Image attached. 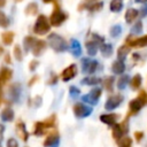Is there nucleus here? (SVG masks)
I'll use <instances>...</instances> for the list:
<instances>
[{"label": "nucleus", "instance_id": "obj_27", "mask_svg": "<svg viewBox=\"0 0 147 147\" xmlns=\"http://www.w3.org/2000/svg\"><path fill=\"white\" fill-rule=\"evenodd\" d=\"M101 82V79L99 77H95V76H87L85 77L83 80H82V84L83 85H96Z\"/></svg>", "mask_w": 147, "mask_h": 147}, {"label": "nucleus", "instance_id": "obj_13", "mask_svg": "<svg viewBox=\"0 0 147 147\" xmlns=\"http://www.w3.org/2000/svg\"><path fill=\"white\" fill-rule=\"evenodd\" d=\"M77 65L76 64H70L68 65L61 74V79L63 82H69L70 79H72L76 75H77Z\"/></svg>", "mask_w": 147, "mask_h": 147}, {"label": "nucleus", "instance_id": "obj_36", "mask_svg": "<svg viewBox=\"0 0 147 147\" xmlns=\"http://www.w3.org/2000/svg\"><path fill=\"white\" fill-rule=\"evenodd\" d=\"M131 31H132V33H134V34H139V33H141V32H142V22H141V21L136 22V23L133 24Z\"/></svg>", "mask_w": 147, "mask_h": 147}, {"label": "nucleus", "instance_id": "obj_32", "mask_svg": "<svg viewBox=\"0 0 147 147\" xmlns=\"http://www.w3.org/2000/svg\"><path fill=\"white\" fill-rule=\"evenodd\" d=\"M114 83H115V78H114L113 76L107 77V78L103 80V87L106 88V91H108V92H113Z\"/></svg>", "mask_w": 147, "mask_h": 147}, {"label": "nucleus", "instance_id": "obj_46", "mask_svg": "<svg viewBox=\"0 0 147 147\" xmlns=\"http://www.w3.org/2000/svg\"><path fill=\"white\" fill-rule=\"evenodd\" d=\"M37 79H38V77H37V76H33V78H31V79H30V82H29V86L33 85V84H34V82H36Z\"/></svg>", "mask_w": 147, "mask_h": 147}, {"label": "nucleus", "instance_id": "obj_28", "mask_svg": "<svg viewBox=\"0 0 147 147\" xmlns=\"http://www.w3.org/2000/svg\"><path fill=\"white\" fill-rule=\"evenodd\" d=\"M123 8V0H111L110 1V10L114 13L121 11Z\"/></svg>", "mask_w": 147, "mask_h": 147}, {"label": "nucleus", "instance_id": "obj_21", "mask_svg": "<svg viewBox=\"0 0 147 147\" xmlns=\"http://www.w3.org/2000/svg\"><path fill=\"white\" fill-rule=\"evenodd\" d=\"M111 70H113L114 74H117V75L123 74L124 70H125V64H124V62L121 61V60L114 61L113 64H111Z\"/></svg>", "mask_w": 147, "mask_h": 147}, {"label": "nucleus", "instance_id": "obj_49", "mask_svg": "<svg viewBox=\"0 0 147 147\" xmlns=\"http://www.w3.org/2000/svg\"><path fill=\"white\" fill-rule=\"evenodd\" d=\"M6 5V0H0V8H2Z\"/></svg>", "mask_w": 147, "mask_h": 147}, {"label": "nucleus", "instance_id": "obj_1", "mask_svg": "<svg viewBox=\"0 0 147 147\" xmlns=\"http://www.w3.org/2000/svg\"><path fill=\"white\" fill-rule=\"evenodd\" d=\"M55 124H56V116L53 114L49 117H47L46 119L34 123L33 134L34 136H42V134H45L47 132V130L55 127Z\"/></svg>", "mask_w": 147, "mask_h": 147}, {"label": "nucleus", "instance_id": "obj_42", "mask_svg": "<svg viewBox=\"0 0 147 147\" xmlns=\"http://www.w3.org/2000/svg\"><path fill=\"white\" fill-rule=\"evenodd\" d=\"M38 64H39V62H38L37 60H33V61H31V62H30L29 69H30L31 71H34V70H36V68L38 67Z\"/></svg>", "mask_w": 147, "mask_h": 147}, {"label": "nucleus", "instance_id": "obj_50", "mask_svg": "<svg viewBox=\"0 0 147 147\" xmlns=\"http://www.w3.org/2000/svg\"><path fill=\"white\" fill-rule=\"evenodd\" d=\"M6 62H7V63H10V59H9V55H8V54L6 55Z\"/></svg>", "mask_w": 147, "mask_h": 147}, {"label": "nucleus", "instance_id": "obj_55", "mask_svg": "<svg viewBox=\"0 0 147 147\" xmlns=\"http://www.w3.org/2000/svg\"><path fill=\"white\" fill-rule=\"evenodd\" d=\"M16 1H21V0H16Z\"/></svg>", "mask_w": 147, "mask_h": 147}, {"label": "nucleus", "instance_id": "obj_14", "mask_svg": "<svg viewBox=\"0 0 147 147\" xmlns=\"http://www.w3.org/2000/svg\"><path fill=\"white\" fill-rule=\"evenodd\" d=\"M46 47H47L46 41L40 40V39H36V41H34V44H33V46H32V48H31L32 54H33L34 56H40V55L45 52Z\"/></svg>", "mask_w": 147, "mask_h": 147}, {"label": "nucleus", "instance_id": "obj_37", "mask_svg": "<svg viewBox=\"0 0 147 147\" xmlns=\"http://www.w3.org/2000/svg\"><path fill=\"white\" fill-rule=\"evenodd\" d=\"M137 99L141 102V105H142V106H146V105H147V92H146L145 90H141V91L139 92V94H138Z\"/></svg>", "mask_w": 147, "mask_h": 147}, {"label": "nucleus", "instance_id": "obj_2", "mask_svg": "<svg viewBox=\"0 0 147 147\" xmlns=\"http://www.w3.org/2000/svg\"><path fill=\"white\" fill-rule=\"evenodd\" d=\"M48 44L52 47V49L55 51L56 53L64 52L68 48L67 41L61 36H59L57 33H51L48 36Z\"/></svg>", "mask_w": 147, "mask_h": 147}, {"label": "nucleus", "instance_id": "obj_57", "mask_svg": "<svg viewBox=\"0 0 147 147\" xmlns=\"http://www.w3.org/2000/svg\"><path fill=\"white\" fill-rule=\"evenodd\" d=\"M146 147H147V145H146Z\"/></svg>", "mask_w": 147, "mask_h": 147}, {"label": "nucleus", "instance_id": "obj_4", "mask_svg": "<svg viewBox=\"0 0 147 147\" xmlns=\"http://www.w3.org/2000/svg\"><path fill=\"white\" fill-rule=\"evenodd\" d=\"M90 38L86 40L85 42V47H86V51L88 53V55L93 56L96 54L98 49H99V44H102L103 42V38L100 37L99 34L96 33H90Z\"/></svg>", "mask_w": 147, "mask_h": 147}, {"label": "nucleus", "instance_id": "obj_54", "mask_svg": "<svg viewBox=\"0 0 147 147\" xmlns=\"http://www.w3.org/2000/svg\"><path fill=\"white\" fill-rule=\"evenodd\" d=\"M92 1H98V0H92Z\"/></svg>", "mask_w": 147, "mask_h": 147}, {"label": "nucleus", "instance_id": "obj_25", "mask_svg": "<svg viewBox=\"0 0 147 147\" xmlns=\"http://www.w3.org/2000/svg\"><path fill=\"white\" fill-rule=\"evenodd\" d=\"M141 83H142V78H141V76H140L139 74L134 75V76L132 77V79L129 82V84H130V87H131L133 91L138 90V88L141 86Z\"/></svg>", "mask_w": 147, "mask_h": 147}, {"label": "nucleus", "instance_id": "obj_35", "mask_svg": "<svg viewBox=\"0 0 147 147\" xmlns=\"http://www.w3.org/2000/svg\"><path fill=\"white\" fill-rule=\"evenodd\" d=\"M13 53H14V57H15L17 61H22V60H23V52H22V49H21V47H20L18 45H15V46H14Z\"/></svg>", "mask_w": 147, "mask_h": 147}, {"label": "nucleus", "instance_id": "obj_53", "mask_svg": "<svg viewBox=\"0 0 147 147\" xmlns=\"http://www.w3.org/2000/svg\"><path fill=\"white\" fill-rule=\"evenodd\" d=\"M2 52H3V49H2V47H0V54H2Z\"/></svg>", "mask_w": 147, "mask_h": 147}, {"label": "nucleus", "instance_id": "obj_6", "mask_svg": "<svg viewBox=\"0 0 147 147\" xmlns=\"http://www.w3.org/2000/svg\"><path fill=\"white\" fill-rule=\"evenodd\" d=\"M127 131H129V117H126L123 122L113 125V138L117 141L125 133H127Z\"/></svg>", "mask_w": 147, "mask_h": 147}, {"label": "nucleus", "instance_id": "obj_34", "mask_svg": "<svg viewBox=\"0 0 147 147\" xmlns=\"http://www.w3.org/2000/svg\"><path fill=\"white\" fill-rule=\"evenodd\" d=\"M118 147H131L132 146V139L130 137H122L119 140H117Z\"/></svg>", "mask_w": 147, "mask_h": 147}, {"label": "nucleus", "instance_id": "obj_26", "mask_svg": "<svg viewBox=\"0 0 147 147\" xmlns=\"http://www.w3.org/2000/svg\"><path fill=\"white\" fill-rule=\"evenodd\" d=\"M1 39H2V42L5 45H10L14 40V32L11 31H5L2 34H1Z\"/></svg>", "mask_w": 147, "mask_h": 147}, {"label": "nucleus", "instance_id": "obj_39", "mask_svg": "<svg viewBox=\"0 0 147 147\" xmlns=\"http://www.w3.org/2000/svg\"><path fill=\"white\" fill-rule=\"evenodd\" d=\"M121 32H122L121 25H114V26L110 29V34H111V37H114V38L118 37V36L121 34Z\"/></svg>", "mask_w": 147, "mask_h": 147}, {"label": "nucleus", "instance_id": "obj_38", "mask_svg": "<svg viewBox=\"0 0 147 147\" xmlns=\"http://www.w3.org/2000/svg\"><path fill=\"white\" fill-rule=\"evenodd\" d=\"M9 25V20L6 16V14L3 11L0 10V26L1 28H7Z\"/></svg>", "mask_w": 147, "mask_h": 147}, {"label": "nucleus", "instance_id": "obj_51", "mask_svg": "<svg viewBox=\"0 0 147 147\" xmlns=\"http://www.w3.org/2000/svg\"><path fill=\"white\" fill-rule=\"evenodd\" d=\"M137 2H144V3H146L147 2V0H136Z\"/></svg>", "mask_w": 147, "mask_h": 147}, {"label": "nucleus", "instance_id": "obj_47", "mask_svg": "<svg viewBox=\"0 0 147 147\" xmlns=\"http://www.w3.org/2000/svg\"><path fill=\"white\" fill-rule=\"evenodd\" d=\"M2 85H3V83L0 80V103H1V99H2Z\"/></svg>", "mask_w": 147, "mask_h": 147}, {"label": "nucleus", "instance_id": "obj_20", "mask_svg": "<svg viewBox=\"0 0 147 147\" xmlns=\"http://www.w3.org/2000/svg\"><path fill=\"white\" fill-rule=\"evenodd\" d=\"M138 15H139L138 9H136V8H129L126 10V13H125V21H126V23H129V24L133 23V21L138 17Z\"/></svg>", "mask_w": 147, "mask_h": 147}, {"label": "nucleus", "instance_id": "obj_15", "mask_svg": "<svg viewBox=\"0 0 147 147\" xmlns=\"http://www.w3.org/2000/svg\"><path fill=\"white\" fill-rule=\"evenodd\" d=\"M142 107H144V106L141 105V102H140L137 98L133 99V100H131L130 103H129V113H127V116H126V117L137 115V114L139 113V110H140Z\"/></svg>", "mask_w": 147, "mask_h": 147}, {"label": "nucleus", "instance_id": "obj_23", "mask_svg": "<svg viewBox=\"0 0 147 147\" xmlns=\"http://www.w3.org/2000/svg\"><path fill=\"white\" fill-rule=\"evenodd\" d=\"M13 76V70L7 68V67H3L0 69V80L5 84L6 82H8Z\"/></svg>", "mask_w": 147, "mask_h": 147}, {"label": "nucleus", "instance_id": "obj_33", "mask_svg": "<svg viewBox=\"0 0 147 147\" xmlns=\"http://www.w3.org/2000/svg\"><path fill=\"white\" fill-rule=\"evenodd\" d=\"M129 82H130L129 76H127V75H123V76L117 80V88H118V90H124L125 86L129 84Z\"/></svg>", "mask_w": 147, "mask_h": 147}, {"label": "nucleus", "instance_id": "obj_31", "mask_svg": "<svg viewBox=\"0 0 147 147\" xmlns=\"http://www.w3.org/2000/svg\"><path fill=\"white\" fill-rule=\"evenodd\" d=\"M100 51H101V53H102L103 56L109 57V56L113 54V46H111L110 44H103V42H102Z\"/></svg>", "mask_w": 147, "mask_h": 147}, {"label": "nucleus", "instance_id": "obj_48", "mask_svg": "<svg viewBox=\"0 0 147 147\" xmlns=\"http://www.w3.org/2000/svg\"><path fill=\"white\" fill-rule=\"evenodd\" d=\"M137 60H139V54L138 53H134L132 55V61H137Z\"/></svg>", "mask_w": 147, "mask_h": 147}, {"label": "nucleus", "instance_id": "obj_41", "mask_svg": "<svg viewBox=\"0 0 147 147\" xmlns=\"http://www.w3.org/2000/svg\"><path fill=\"white\" fill-rule=\"evenodd\" d=\"M6 146L7 147H18V142L14 138H9L6 142Z\"/></svg>", "mask_w": 147, "mask_h": 147}, {"label": "nucleus", "instance_id": "obj_22", "mask_svg": "<svg viewBox=\"0 0 147 147\" xmlns=\"http://www.w3.org/2000/svg\"><path fill=\"white\" fill-rule=\"evenodd\" d=\"M0 117L3 122H11L14 119V111L11 108L9 107H6L5 109H2L1 114H0Z\"/></svg>", "mask_w": 147, "mask_h": 147}, {"label": "nucleus", "instance_id": "obj_29", "mask_svg": "<svg viewBox=\"0 0 147 147\" xmlns=\"http://www.w3.org/2000/svg\"><path fill=\"white\" fill-rule=\"evenodd\" d=\"M34 41H36V38H34V37L26 36V37L24 38V40H23V46H24V49H25L26 52H29V51L32 48V46H33Z\"/></svg>", "mask_w": 147, "mask_h": 147}, {"label": "nucleus", "instance_id": "obj_11", "mask_svg": "<svg viewBox=\"0 0 147 147\" xmlns=\"http://www.w3.org/2000/svg\"><path fill=\"white\" fill-rule=\"evenodd\" d=\"M59 145H60V134L57 131H52L44 140L45 147H59Z\"/></svg>", "mask_w": 147, "mask_h": 147}, {"label": "nucleus", "instance_id": "obj_24", "mask_svg": "<svg viewBox=\"0 0 147 147\" xmlns=\"http://www.w3.org/2000/svg\"><path fill=\"white\" fill-rule=\"evenodd\" d=\"M130 48H131V47H130L127 44L122 45V46L117 49V57H118V60L124 61V59L126 57V55H127L129 52H130Z\"/></svg>", "mask_w": 147, "mask_h": 147}, {"label": "nucleus", "instance_id": "obj_10", "mask_svg": "<svg viewBox=\"0 0 147 147\" xmlns=\"http://www.w3.org/2000/svg\"><path fill=\"white\" fill-rule=\"evenodd\" d=\"M98 61L90 60V59H83L82 61V69L84 74H94L98 69Z\"/></svg>", "mask_w": 147, "mask_h": 147}, {"label": "nucleus", "instance_id": "obj_18", "mask_svg": "<svg viewBox=\"0 0 147 147\" xmlns=\"http://www.w3.org/2000/svg\"><path fill=\"white\" fill-rule=\"evenodd\" d=\"M69 51L74 56H76V57L80 56L82 55V47H80L79 41L76 39H71L70 44H69Z\"/></svg>", "mask_w": 147, "mask_h": 147}, {"label": "nucleus", "instance_id": "obj_7", "mask_svg": "<svg viewBox=\"0 0 147 147\" xmlns=\"http://www.w3.org/2000/svg\"><path fill=\"white\" fill-rule=\"evenodd\" d=\"M72 110H74L75 116L78 117V118H84V117H87V116H90L92 114V108L86 106V105H84V103H82V102L75 103Z\"/></svg>", "mask_w": 147, "mask_h": 147}, {"label": "nucleus", "instance_id": "obj_43", "mask_svg": "<svg viewBox=\"0 0 147 147\" xmlns=\"http://www.w3.org/2000/svg\"><path fill=\"white\" fill-rule=\"evenodd\" d=\"M134 138H136L137 141H141L142 138H144V132H141V131H136V132H134Z\"/></svg>", "mask_w": 147, "mask_h": 147}, {"label": "nucleus", "instance_id": "obj_19", "mask_svg": "<svg viewBox=\"0 0 147 147\" xmlns=\"http://www.w3.org/2000/svg\"><path fill=\"white\" fill-rule=\"evenodd\" d=\"M20 95H21V87H20V84H13L9 88V96L10 99L13 100V102H16L18 99H20Z\"/></svg>", "mask_w": 147, "mask_h": 147}, {"label": "nucleus", "instance_id": "obj_56", "mask_svg": "<svg viewBox=\"0 0 147 147\" xmlns=\"http://www.w3.org/2000/svg\"><path fill=\"white\" fill-rule=\"evenodd\" d=\"M0 147H1V145H0Z\"/></svg>", "mask_w": 147, "mask_h": 147}, {"label": "nucleus", "instance_id": "obj_17", "mask_svg": "<svg viewBox=\"0 0 147 147\" xmlns=\"http://www.w3.org/2000/svg\"><path fill=\"white\" fill-rule=\"evenodd\" d=\"M118 117H119L118 114H102L100 116V121L109 126H113L114 124H116V121Z\"/></svg>", "mask_w": 147, "mask_h": 147}, {"label": "nucleus", "instance_id": "obj_9", "mask_svg": "<svg viewBox=\"0 0 147 147\" xmlns=\"http://www.w3.org/2000/svg\"><path fill=\"white\" fill-rule=\"evenodd\" d=\"M123 95L122 94H114V95H110L108 99H107V101H106V103H105V108L107 109V110H113V109H115V108H117L122 102H123Z\"/></svg>", "mask_w": 147, "mask_h": 147}, {"label": "nucleus", "instance_id": "obj_3", "mask_svg": "<svg viewBox=\"0 0 147 147\" xmlns=\"http://www.w3.org/2000/svg\"><path fill=\"white\" fill-rule=\"evenodd\" d=\"M54 3H55L54 10H53V13L51 14L48 21H49V24H51V25H53V26H60V25L67 20L68 15H67L65 13H63V11L60 9V7H59V0H55Z\"/></svg>", "mask_w": 147, "mask_h": 147}, {"label": "nucleus", "instance_id": "obj_45", "mask_svg": "<svg viewBox=\"0 0 147 147\" xmlns=\"http://www.w3.org/2000/svg\"><path fill=\"white\" fill-rule=\"evenodd\" d=\"M140 15H141V17L147 16V5H146V6H144V7L141 8V10H140Z\"/></svg>", "mask_w": 147, "mask_h": 147}, {"label": "nucleus", "instance_id": "obj_16", "mask_svg": "<svg viewBox=\"0 0 147 147\" xmlns=\"http://www.w3.org/2000/svg\"><path fill=\"white\" fill-rule=\"evenodd\" d=\"M16 132L18 134V137L23 140V141H26L29 139V132L25 127V124L22 122V121H18L16 123Z\"/></svg>", "mask_w": 147, "mask_h": 147}, {"label": "nucleus", "instance_id": "obj_12", "mask_svg": "<svg viewBox=\"0 0 147 147\" xmlns=\"http://www.w3.org/2000/svg\"><path fill=\"white\" fill-rule=\"evenodd\" d=\"M126 42L130 47H133V48L146 47L147 46V34L142 36V37H139V38H136V39H131V36H129L127 39H126Z\"/></svg>", "mask_w": 147, "mask_h": 147}, {"label": "nucleus", "instance_id": "obj_40", "mask_svg": "<svg viewBox=\"0 0 147 147\" xmlns=\"http://www.w3.org/2000/svg\"><path fill=\"white\" fill-rule=\"evenodd\" d=\"M69 93H70V95H71L72 98H76V96L79 95L80 91H79V88H77L76 86H70V88H69Z\"/></svg>", "mask_w": 147, "mask_h": 147}, {"label": "nucleus", "instance_id": "obj_5", "mask_svg": "<svg viewBox=\"0 0 147 147\" xmlns=\"http://www.w3.org/2000/svg\"><path fill=\"white\" fill-rule=\"evenodd\" d=\"M49 30H51V24H49L48 18L45 15H39L33 25V32L36 34L42 36V34H46Z\"/></svg>", "mask_w": 147, "mask_h": 147}, {"label": "nucleus", "instance_id": "obj_52", "mask_svg": "<svg viewBox=\"0 0 147 147\" xmlns=\"http://www.w3.org/2000/svg\"><path fill=\"white\" fill-rule=\"evenodd\" d=\"M42 1H44V2H45V3H48V2H52V1H53V0H42Z\"/></svg>", "mask_w": 147, "mask_h": 147}, {"label": "nucleus", "instance_id": "obj_44", "mask_svg": "<svg viewBox=\"0 0 147 147\" xmlns=\"http://www.w3.org/2000/svg\"><path fill=\"white\" fill-rule=\"evenodd\" d=\"M56 82H57V76L53 74V75H52V77H51V78H49V80H48V84H52V85H53V84H55Z\"/></svg>", "mask_w": 147, "mask_h": 147}, {"label": "nucleus", "instance_id": "obj_30", "mask_svg": "<svg viewBox=\"0 0 147 147\" xmlns=\"http://www.w3.org/2000/svg\"><path fill=\"white\" fill-rule=\"evenodd\" d=\"M38 13V5L36 2H30L26 8H25V14L26 15H30V16H33Z\"/></svg>", "mask_w": 147, "mask_h": 147}, {"label": "nucleus", "instance_id": "obj_8", "mask_svg": "<svg viewBox=\"0 0 147 147\" xmlns=\"http://www.w3.org/2000/svg\"><path fill=\"white\" fill-rule=\"evenodd\" d=\"M101 93H102L101 88L95 87V88L91 90L88 94L83 96V101L86 102V103H90V105H96L99 99H100V96H101Z\"/></svg>", "mask_w": 147, "mask_h": 147}]
</instances>
